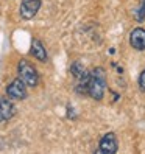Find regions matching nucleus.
<instances>
[{
	"label": "nucleus",
	"mask_w": 145,
	"mask_h": 154,
	"mask_svg": "<svg viewBox=\"0 0 145 154\" xmlns=\"http://www.w3.org/2000/svg\"><path fill=\"white\" fill-rule=\"evenodd\" d=\"M130 45L137 51L145 50V28L137 26V28L131 30V33H130Z\"/></svg>",
	"instance_id": "obj_7"
},
{
	"label": "nucleus",
	"mask_w": 145,
	"mask_h": 154,
	"mask_svg": "<svg viewBox=\"0 0 145 154\" xmlns=\"http://www.w3.org/2000/svg\"><path fill=\"white\" fill-rule=\"evenodd\" d=\"M17 73H19V78L28 87H36L38 86V83H39L38 70H36V67L27 59H20L19 61V64H17Z\"/></svg>",
	"instance_id": "obj_2"
},
{
	"label": "nucleus",
	"mask_w": 145,
	"mask_h": 154,
	"mask_svg": "<svg viewBox=\"0 0 145 154\" xmlns=\"http://www.w3.org/2000/svg\"><path fill=\"white\" fill-rule=\"evenodd\" d=\"M137 84H139V89L142 90V92H145V69L140 72V75L137 78Z\"/></svg>",
	"instance_id": "obj_10"
},
{
	"label": "nucleus",
	"mask_w": 145,
	"mask_h": 154,
	"mask_svg": "<svg viewBox=\"0 0 145 154\" xmlns=\"http://www.w3.org/2000/svg\"><path fill=\"white\" fill-rule=\"evenodd\" d=\"M16 114V107L10 98L0 97V123L10 122Z\"/></svg>",
	"instance_id": "obj_6"
},
{
	"label": "nucleus",
	"mask_w": 145,
	"mask_h": 154,
	"mask_svg": "<svg viewBox=\"0 0 145 154\" xmlns=\"http://www.w3.org/2000/svg\"><path fill=\"white\" fill-rule=\"evenodd\" d=\"M6 95L11 100H25L27 98V84L20 78L13 79L6 87Z\"/></svg>",
	"instance_id": "obj_4"
},
{
	"label": "nucleus",
	"mask_w": 145,
	"mask_h": 154,
	"mask_svg": "<svg viewBox=\"0 0 145 154\" xmlns=\"http://www.w3.org/2000/svg\"><path fill=\"white\" fill-rule=\"evenodd\" d=\"M42 5V0H22L20 8H19V13L20 17L24 20H30L38 14L39 8Z\"/></svg>",
	"instance_id": "obj_5"
},
{
	"label": "nucleus",
	"mask_w": 145,
	"mask_h": 154,
	"mask_svg": "<svg viewBox=\"0 0 145 154\" xmlns=\"http://www.w3.org/2000/svg\"><path fill=\"white\" fill-rule=\"evenodd\" d=\"M117 149H119V142H117V137L114 132H108L105 134L100 143H98V154H115Z\"/></svg>",
	"instance_id": "obj_3"
},
{
	"label": "nucleus",
	"mask_w": 145,
	"mask_h": 154,
	"mask_svg": "<svg viewBox=\"0 0 145 154\" xmlns=\"http://www.w3.org/2000/svg\"><path fill=\"white\" fill-rule=\"evenodd\" d=\"M134 17L137 22H143L145 20V0H140L139 6L134 10Z\"/></svg>",
	"instance_id": "obj_9"
},
{
	"label": "nucleus",
	"mask_w": 145,
	"mask_h": 154,
	"mask_svg": "<svg viewBox=\"0 0 145 154\" xmlns=\"http://www.w3.org/2000/svg\"><path fill=\"white\" fill-rule=\"evenodd\" d=\"M105 90H106V75H105V70L102 67H97L94 70L89 72V78L86 81V86H84V92L90 97L100 101L105 97Z\"/></svg>",
	"instance_id": "obj_1"
},
{
	"label": "nucleus",
	"mask_w": 145,
	"mask_h": 154,
	"mask_svg": "<svg viewBox=\"0 0 145 154\" xmlns=\"http://www.w3.org/2000/svg\"><path fill=\"white\" fill-rule=\"evenodd\" d=\"M30 53L31 56L36 58L38 61H47V50H45V47L42 45V42L39 39H33L31 41V48H30Z\"/></svg>",
	"instance_id": "obj_8"
}]
</instances>
